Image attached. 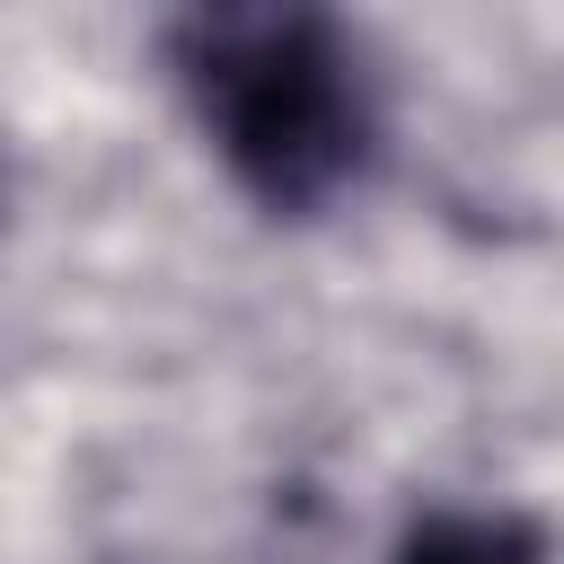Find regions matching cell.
<instances>
[{"label": "cell", "instance_id": "6da1fadb", "mask_svg": "<svg viewBox=\"0 0 564 564\" xmlns=\"http://www.w3.org/2000/svg\"><path fill=\"white\" fill-rule=\"evenodd\" d=\"M167 70L229 185L273 220H317L379 167V79L317 9H194Z\"/></svg>", "mask_w": 564, "mask_h": 564}, {"label": "cell", "instance_id": "7a4b0ae2", "mask_svg": "<svg viewBox=\"0 0 564 564\" xmlns=\"http://www.w3.org/2000/svg\"><path fill=\"white\" fill-rule=\"evenodd\" d=\"M388 564H546V529L511 502H432L397 529Z\"/></svg>", "mask_w": 564, "mask_h": 564}]
</instances>
